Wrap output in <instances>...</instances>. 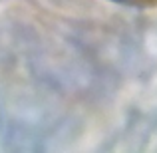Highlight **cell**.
<instances>
[{"mask_svg": "<svg viewBox=\"0 0 157 153\" xmlns=\"http://www.w3.org/2000/svg\"><path fill=\"white\" fill-rule=\"evenodd\" d=\"M113 2L125 4V6H131V8H151V6H157V0H113Z\"/></svg>", "mask_w": 157, "mask_h": 153, "instance_id": "1", "label": "cell"}]
</instances>
